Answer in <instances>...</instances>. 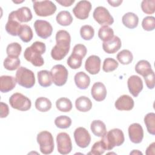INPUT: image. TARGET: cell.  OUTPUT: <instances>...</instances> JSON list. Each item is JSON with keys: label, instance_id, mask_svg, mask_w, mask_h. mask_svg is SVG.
Returning <instances> with one entry per match:
<instances>
[{"label": "cell", "instance_id": "277c9868", "mask_svg": "<svg viewBox=\"0 0 155 155\" xmlns=\"http://www.w3.org/2000/svg\"><path fill=\"white\" fill-rule=\"evenodd\" d=\"M15 78L17 83L25 88L33 87L35 84V77L34 73L24 67H20L16 73Z\"/></svg>", "mask_w": 155, "mask_h": 155}, {"label": "cell", "instance_id": "f546056e", "mask_svg": "<svg viewBox=\"0 0 155 155\" xmlns=\"http://www.w3.org/2000/svg\"><path fill=\"white\" fill-rule=\"evenodd\" d=\"M35 108L39 111L47 112L49 111L52 106L50 99L45 97H39L36 99L35 103Z\"/></svg>", "mask_w": 155, "mask_h": 155}, {"label": "cell", "instance_id": "4fadbf2b", "mask_svg": "<svg viewBox=\"0 0 155 155\" xmlns=\"http://www.w3.org/2000/svg\"><path fill=\"white\" fill-rule=\"evenodd\" d=\"M34 28L37 35L42 39L49 38L53 32V27L50 22L45 20H36Z\"/></svg>", "mask_w": 155, "mask_h": 155}, {"label": "cell", "instance_id": "5bb4252c", "mask_svg": "<svg viewBox=\"0 0 155 155\" xmlns=\"http://www.w3.org/2000/svg\"><path fill=\"white\" fill-rule=\"evenodd\" d=\"M127 85L130 93L135 97L138 96L143 89L142 80L136 75H132L128 79Z\"/></svg>", "mask_w": 155, "mask_h": 155}, {"label": "cell", "instance_id": "8d00e7d4", "mask_svg": "<svg viewBox=\"0 0 155 155\" xmlns=\"http://www.w3.org/2000/svg\"><path fill=\"white\" fill-rule=\"evenodd\" d=\"M22 51V47L18 42H12L8 44L6 48L8 56L18 58Z\"/></svg>", "mask_w": 155, "mask_h": 155}, {"label": "cell", "instance_id": "1f68e13d", "mask_svg": "<svg viewBox=\"0 0 155 155\" xmlns=\"http://www.w3.org/2000/svg\"><path fill=\"white\" fill-rule=\"evenodd\" d=\"M56 107L60 111L67 113L71 110L73 105L68 98L61 97L56 101Z\"/></svg>", "mask_w": 155, "mask_h": 155}, {"label": "cell", "instance_id": "ac0fdd59", "mask_svg": "<svg viewBox=\"0 0 155 155\" xmlns=\"http://www.w3.org/2000/svg\"><path fill=\"white\" fill-rule=\"evenodd\" d=\"M134 102L133 98L127 94L120 96L115 102V108L119 111H130L134 107Z\"/></svg>", "mask_w": 155, "mask_h": 155}, {"label": "cell", "instance_id": "4dcf8cb0", "mask_svg": "<svg viewBox=\"0 0 155 155\" xmlns=\"http://www.w3.org/2000/svg\"><path fill=\"white\" fill-rule=\"evenodd\" d=\"M18 36L24 42H28L32 39L33 33L31 27L29 25L24 24L21 25Z\"/></svg>", "mask_w": 155, "mask_h": 155}, {"label": "cell", "instance_id": "e575fe53", "mask_svg": "<svg viewBox=\"0 0 155 155\" xmlns=\"http://www.w3.org/2000/svg\"><path fill=\"white\" fill-rule=\"evenodd\" d=\"M116 58L120 64L123 65H128L133 61V56L130 50L125 49L117 53Z\"/></svg>", "mask_w": 155, "mask_h": 155}, {"label": "cell", "instance_id": "6da1fadb", "mask_svg": "<svg viewBox=\"0 0 155 155\" xmlns=\"http://www.w3.org/2000/svg\"><path fill=\"white\" fill-rule=\"evenodd\" d=\"M56 44L51 51V56L56 61H61L69 52L71 42L70 35L66 30H59L56 34Z\"/></svg>", "mask_w": 155, "mask_h": 155}, {"label": "cell", "instance_id": "ffe728a7", "mask_svg": "<svg viewBox=\"0 0 155 155\" xmlns=\"http://www.w3.org/2000/svg\"><path fill=\"white\" fill-rule=\"evenodd\" d=\"M121 40L117 36H114L110 40L107 42H104L102 44L104 51L108 54L115 53L121 48Z\"/></svg>", "mask_w": 155, "mask_h": 155}, {"label": "cell", "instance_id": "4316f807", "mask_svg": "<svg viewBox=\"0 0 155 155\" xmlns=\"http://www.w3.org/2000/svg\"><path fill=\"white\" fill-rule=\"evenodd\" d=\"M37 77L39 84L43 87H48L50 86L52 83V78L50 71L44 70L38 72Z\"/></svg>", "mask_w": 155, "mask_h": 155}, {"label": "cell", "instance_id": "30bf717a", "mask_svg": "<svg viewBox=\"0 0 155 155\" xmlns=\"http://www.w3.org/2000/svg\"><path fill=\"white\" fill-rule=\"evenodd\" d=\"M58 151L61 154H69L72 150V143L70 136L65 132L58 134L56 136Z\"/></svg>", "mask_w": 155, "mask_h": 155}, {"label": "cell", "instance_id": "ab89813d", "mask_svg": "<svg viewBox=\"0 0 155 155\" xmlns=\"http://www.w3.org/2000/svg\"><path fill=\"white\" fill-rule=\"evenodd\" d=\"M82 59L83 58L81 56L72 53L71 55L68 57L67 62L68 65L71 68L76 70L81 67L82 65Z\"/></svg>", "mask_w": 155, "mask_h": 155}, {"label": "cell", "instance_id": "816d5d0a", "mask_svg": "<svg viewBox=\"0 0 155 155\" xmlns=\"http://www.w3.org/2000/svg\"><path fill=\"white\" fill-rule=\"evenodd\" d=\"M130 154H142V153H141L137 150H134L133 151L130 153Z\"/></svg>", "mask_w": 155, "mask_h": 155}, {"label": "cell", "instance_id": "603a6c76", "mask_svg": "<svg viewBox=\"0 0 155 155\" xmlns=\"http://www.w3.org/2000/svg\"><path fill=\"white\" fill-rule=\"evenodd\" d=\"M122 22L124 26L130 29H133L137 27L139 23V18L134 13L128 12L123 15Z\"/></svg>", "mask_w": 155, "mask_h": 155}, {"label": "cell", "instance_id": "c3c4849f", "mask_svg": "<svg viewBox=\"0 0 155 155\" xmlns=\"http://www.w3.org/2000/svg\"><path fill=\"white\" fill-rule=\"evenodd\" d=\"M56 1L64 7H70L74 2V0H56Z\"/></svg>", "mask_w": 155, "mask_h": 155}, {"label": "cell", "instance_id": "7dc6e473", "mask_svg": "<svg viewBox=\"0 0 155 155\" xmlns=\"http://www.w3.org/2000/svg\"><path fill=\"white\" fill-rule=\"evenodd\" d=\"M9 114V108L7 104L1 102V118L6 117Z\"/></svg>", "mask_w": 155, "mask_h": 155}, {"label": "cell", "instance_id": "7c38bea8", "mask_svg": "<svg viewBox=\"0 0 155 155\" xmlns=\"http://www.w3.org/2000/svg\"><path fill=\"white\" fill-rule=\"evenodd\" d=\"M91 7V4L90 1L86 0L81 1L73 8V13L78 19L84 20L88 18Z\"/></svg>", "mask_w": 155, "mask_h": 155}, {"label": "cell", "instance_id": "836d02e7", "mask_svg": "<svg viewBox=\"0 0 155 155\" xmlns=\"http://www.w3.org/2000/svg\"><path fill=\"white\" fill-rule=\"evenodd\" d=\"M21 61L18 58L7 56L4 61L3 65L4 68L9 71H13L18 69L20 67Z\"/></svg>", "mask_w": 155, "mask_h": 155}, {"label": "cell", "instance_id": "f35d334b", "mask_svg": "<svg viewBox=\"0 0 155 155\" xmlns=\"http://www.w3.org/2000/svg\"><path fill=\"white\" fill-rule=\"evenodd\" d=\"M80 35L81 38L85 41L91 40L94 35V30L90 25H85L80 28Z\"/></svg>", "mask_w": 155, "mask_h": 155}, {"label": "cell", "instance_id": "f6af8a7d", "mask_svg": "<svg viewBox=\"0 0 155 155\" xmlns=\"http://www.w3.org/2000/svg\"><path fill=\"white\" fill-rule=\"evenodd\" d=\"M87 52V49L86 47L82 44H78L75 45L73 47V50L72 51L73 53H74L82 58H84Z\"/></svg>", "mask_w": 155, "mask_h": 155}, {"label": "cell", "instance_id": "d590c367", "mask_svg": "<svg viewBox=\"0 0 155 155\" xmlns=\"http://www.w3.org/2000/svg\"><path fill=\"white\" fill-rule=\"evenodd\" d=\"M144 123L148 132L152 134H155V114L153 112L149 113L144 117Z\"/></svg>", "mask_w": 155, "mask_h": 155}, {"label": "cell", "instance_id": "bcb514c9", "mask_svg": "<svg viewBox=\"0 0 155 155\" xmlns=\"http://www.w3.org/2000/svg\"><path fill=\"white\" fill-rule=\"evenodd\" d=\"M145 84L148 88L153 89L154 87V73L153 70L151 73L143 77Z\"/></svg>", "mask_w": 155, "mask_h": 155}, {"label": "cell", "instance_id": "484cf974", "mask_svg": "<svg viewBox=\"0 0 155 155\" xmlns=\"http://www.w3.org/2000/svg\"><path fill=\"white\" fill-rule=\"evenodd\" d=\"M90 129L93 134L99 137H102L107 133L105 124L101 120H94L91 123Z\"/></svg>", "mask_w": 155, "mask_h": 155}, {"label": "cell", "instance_id": "ba28073f", "mask_svg": "<svg viewBox=\"0 0 155 155\" xmlns=\"http://www.w3.org/2000/svg\"><path fill=\"white\" fill-rule=\"evenodd\" d=\"M50 73L54 84L58 87L63 86L67 82L68 71L65 66L61 64L54 65L51 69Z\"/></svg>", "mask_w": 155, "mask_h": 155}, {"label": "cell", "instance_id": "83f0119b", "mask_svg": "<svg viewBox=\"0 0 155 155\" xmlns=\"http://www.w3.org/2000/svg\"><path fill=\"white\" fill-rule=\"evenodd\" d=\"M135 71L137 74L144 77L151 73L153 71V69L148 61L146 60H140L136 64L135 66Z\"/></svg>", "mask_w": 155, "mask_h": 155}, {"label": "cell", "instance_id": "e0dca14e", "mask_svg": "<svg viewBox=\"0 0 155 155\" xmlns=\"http://www.w3.org/2000/svg\"><path fill=\"white\" fill-rule=\"evenodd\" d=\"M21 22L16 19L13 11H12L8 17V21L5 24V30L10 35L16 36L21 27Z\"/></svg>", "mask_w": 155, "mask_h": 155}, {"label": "cell", "instance_id": "60d3db41", "mask_svg": "<svg viewBox=\"0 0 155 155\" xmlns=\"http://www.w3.org/2000/svg\"><path fill=\"white\" fill-rule=\"evenodd\" d=\"M119 66L116 60L111 58H107L104 59L102 65V70L105 72H110L115 70Z\"/></svg>", "mask_w": 155, "mask_h": 155}, {"label": "cell", "instance_id": "7402d4cb", "mask_svg": "<svg viewBox=\"0 0 155 155\" xmlns=\"http://www.w3.org/2000/svg\"><path fill=\"white\" fill-rule=\"evenodd\" d=\"M76 87L81 90L87 89L90 84V78L88 75L83 71L78 72L74 77Z\"/></svg>", "mask_w": 155, "mask_h": 155}, {"label": "cell", "instance_id": "f907efd6", "mask_svg": "<svg viewBox=\"0 0 155 155\" xmlns=\"http://www.w3.org/2000/svg\"><path fill=\"white\" fill-rule=\"evenodd\" d=\"M108 3L110 4V5L112 7H118L122 3V0H115V1H107Z\"/></svg>", "mask_w": 155, "mask_h": 155}, {"label": "cell", "instance_id": "d6a6232c", "mask_svg": "<svg viewBox=\"0 0 155 155\" xmlns=\"http://www.w3.org/2000/svg\"><path fill=\"white\" fill-rule=\"evenodd\" d=\"M98 36L103 42H107L114 37V31L109 26H102L99 29Z\"/></svg>", "mask_w": 155, "mask_h": 155}, {"label": "cell", "instance_id": "3957f363", "mask_svg": "<svg viewBox=\"0 0 155 155\" xmlns=\"http://www.w3.org/2000/svg\"><path fill=\"white\" fill-rule=\"evenodd\" d=\"M101 140L104 143L106 150H111L114 147L123 144L125 137L124 133L120 129L113 128L106 133L102 137Z\"/></svg>", "mask_w": 155, "mask_h": 155}, {"label": "cell", "instance_id": "7a4b0ae2", "mask_svg": "<svg viewBox=\"0 0 155 155\" xmlns=\"http://www.w3.org/2000/svg\"><path fill=\"white\" fill-rule=\"evenodd\" d=\"M46 50L45 44L40 41L33 42L30 47H28L24 51V57L28 62L35 67H41L44 64V60L42 57Z\"/></svg>", "mask_w": 155, "mask_h": 155}, {"label": "cell", "instance_id": "d4e9b609", "mask_svg": "<svg viewBox=\"0 0 155 155\" xmlns=\"http://www.w3.org/2000/svg\"><path fill=\"white\" fill-rule=\"evenodd\" d=\"M76 108L81 112H87L92 108V102L87 96H82L75 101Z\"/></svg>", "mask_w": 155, "mask_h": 155}, {"label": "cell", "instance_id": "2e32d148", "mask_svg": "<svg viewBox=\"0 0 155 155\" xmlns=\"http://www.w3.org/2000/svg\"><path fill=\"white\" fill-rule=\"evenodd\" d=\"M101 61L99 56L96 55H91L85 62V68L86 71L91 74H97L101 70Z\"/></svg>", "mask_w": 155, "mask_h": 155}, {"label": "cell", "instance_id": "b9f144b4", "mask_svg": "<svg viewBox=\"0 0 155 155\" xmlns=\"http://www.w3.org/2000/svg\"><path fill=\"white\" fill-rule=\"evenodd\" d=\"M140 5L143 12L147 15H152L155 12V0H143Z\"/></svg>", "mask_w": 155, "mask_h": 155}, {"label": "cell", "instance_id": "74e56055", "mask_svg": "<svg viewBox=\"0 0 155 155\" xmlns=\"http://www.w3.org/2000/svg\"><path fill=\"white\" fill-rule=\"evenodd\" d=\"M72 123L71 119L67 116H59L54 119L55 125L61 129H66L69 128Z\"/></svg>", "mask_w": 155, "mask_h": 155}, {"label": "cell", "instance_id": "52a82bcc", "mask_svg": "<svg viewBox=\"0 0 155 155\" xmlns=\"http://www.w3.org/2000/svg\"><path fill=\"white\" fill-rule=\"evenodd\" d=\"M10 106L19 111H27L30 109L31 102L29 98L20 93L13 94L9 98Z\"/></svg>", "mask_w": 155, "mask_h": 155}, {"label": "cell", "instance_id": "681fc988", "mask_svg": "<svg viewBox=\"0 0 155 155\" xmlns=\"http://www.w3.org/2000/svg\"><path fill=\"white\" fill-rule=\"evenodd\" d=\"M154 150H155V142H153L148 146V147H147L145 153L147 155L154 154Z\"/></svg>", "mask_w": 155, "mask_h": 155}, {"label": "cell", "instance_id": "8992f818", "mask_svg": "<svg viewBox=\"0 0 155 155\" xmlns=\"http://www.w3.org/2000/svg\"><path fill=\"white\" fill-rule=\"evenodd\" d=\"M33 8L36 15L46 17L53 15L56 11V5L51 1H32Z\"/></svg>", "mask_w": 155, "mask_h": 155}, {"label": "cell", "instance_id": "5b68a950", "mask_svg": "<svg viewBox=\"0 0 155 155\" xmlns=\"http://www.w3.org/2000/svg\"><path fill=\"white\" fill-rule=\"evenodd\" d=\"M36 140L41 153L50 154L53 151L54 148V139L51 133L48 131H41L38 134Z\"/></svg>", "mask_w": 155, "mask_h": 155}, {"label": "cell", "instance_id": "7bdbcfd3", "mask_svg": "<svg viewBox=\"0 0 155 155\" xmlns=\"http://www.w3.org/2000/svg\"><path fill=\"white\" fill-rule=\"evenodd\" d=\"M142 27L145 31H153L155 28V18L152 16L145 17L142 21Z\"/></svg>", "mask_w": 155, "mask_h": 155}, {"label": "cell", "instance_id": "44dd1931", "mask_svg": "<svg viewBox=\"0 0 155 155\" xmlns=\"http://www.w3.org/2000/svg\"><path fill=\"white\" fill-rule=\"evenodd\" d=\"M16 78L12 76H1L0 77V91L2 93H7L16 87Z\"/></svg>", "mask_w": 155, "mask_h": 155}, {"label": "cell", "instance_id": "d6986e66", "mask_svg": "<svg viewBox=\"0 0 155 155\" xmlns=\"http://www.w3.org/2000/svg\"><path fill=\"white\" fill-rule=\"evenodd\" d=\"M107 93L105 85L101 82H95L91 88V94L93 98L97 102L104 101L106 97Z\"/></svg>", "mask_w": 155, "mask_h": 155}, {"label": "cell", "instance_id": "ee69618b", "mask_svg": "<svg viewBox=\"0 0 155 155\" xmlns=\"http://www.w3.org/2000/svg\"><path fill=\"white\" fill-rule=\"evenodd\" d=\"M105 150V147L102 141L101 140L99 141L95 142L93 144V145L91 147V151L88 154L93 155H101L104 153Z\"/></svg>", "mask_w": 155, "mask_h": 155}, {"label": "cell", "instance_id": "9a60e30c", "mask_svg": "<svg viewBox=\"0 0 155 155\" xmlns=\"http://www.w3.org/2000/svg\"><path fill=\"white\" fill-rule=\"evenodd\" d=\"M129 138L134 143H140L143 138V130L138 123L131 124L128 129Z\"/></svg>", "mask_w": 155, "mask_h": 155}, {"label": "cell", "instance_id": "f1b7e54d", "mask_svg": "<svg viewBox=\"0 0 155 155\" xmlns=\"http://www.w3.org/2000/svg\"><path fill=\"white\" fill-rule=\"evenodd\" d=\"M56 22L61 26H68L73 22V17L71 13L67 10L60 12L56 17Z\"/></svg>", "mask_w": 155, "mask_h": 155}, {"label": "cell", "instance_id": "9c48e42d", "mask_svg": "<svg viewBox=\"0 0 155 155\" xmlns=\"http://www.w3.org/2000/svg\"><path fill=\"white\" fill-rule=\"evenodd\" d=\"M93 16L94 19L101 25H111L114 22V19L108 10L104 7L99 6L95 8Z\"/></svg>", "mask_w": 155, "mask_h": 155}, {"label": "cell", "instance_id": "8fae6325", "mask_svg": "<svg viewBox=\"0 0 155 155\" xmlns=\"http://www.w3.org/2000/svg\"><path fill=\"white\" fill-rule=\"evenodd\" d=\"M74 138L76 145L82 148L87 147L91 142L89 132L84 127H78L74 131Z\"/></svg>", "mask_w": 155, "mask_h": 155}, {"label": "cell", "instance_id": "cb8c5ba5", "mask_svg": "<svg viewBox=\"0 0 155 155\" xmlns=\"http://www.w3.org/2000/svg\"><path fill=\"white\" fill-rule=\"evenodd\" d=\"M13 12L15 17L20 22H29L33 18L31 12L27 7H21Z\"/></svg>", "mask_w": 155, "mask_h": 155}]
</instances>
